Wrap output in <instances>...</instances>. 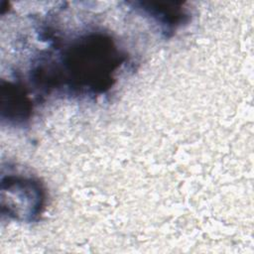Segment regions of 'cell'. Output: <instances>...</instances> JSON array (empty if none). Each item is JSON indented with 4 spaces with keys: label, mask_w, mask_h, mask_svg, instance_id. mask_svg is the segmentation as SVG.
Wrapping results in <instances>:
<instances>
[{
    "label": "cell",
    "mask_w": 254,
    "mask_h": 254,
    "mask_svg": "<svg viewBox=\"0 0 254 254\" xmlns=\"http://www.w3.org/2000/svg\"><path fill=\"white\" fill-rule=\"evenodd\" d=\"M59 57L56 68L37 66L34 80L48 89L63 84L72 92L87 95L106 92L127 59L114 40L103 33H89L74 39Z\"/></svg>",
    "instance_id": "1"
},
{
    "label": "cell",
    "mask_w": 254,
    "mask_h": 254,
    "mask_svg": "<svg viewBox=\"0 0 254 254\" xmlns=\"http://www.w3.org/2000/svg\"><path fill=\"white\" fill-rule=\"evenodd\" d=\"M2 190L8 192V215L24 221L34 220L41 212L45 192L41 184L33 178L8 176L2 181Z\"/></svg>",
    "instance_id": "2"
}]
</instances>
